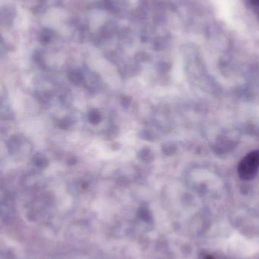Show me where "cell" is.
<instances>
[{
	"label": "cell",
	"mask_w": 259,
	"mask_h": 259,
	"mask_svg": "<svg viewBox=\"0 0 259 259\" xmlns=\"http://www.w3.org/2000/svg\"><path fill=\"white\" fill-rule=\"evenodd\" d=\"M34 162L38 168H45L48 165V159L44 156H40V155L35 156V157L34 158Z\"/></svg>",
	"instance_id": "obj_4"
},
{
	"label": "cell",
	"mask_w": 259,
	"mask_h": 259,
	"mask_svg": "<svg viewBox=\"0 0 259 259\" xmlns=\"http://www.w3.org/2000/svg\"><path fill=\"white\" fill-rule=\"evenodd\" d=\"M68 79L72 83L74 84H79L81 83L83 80V75L80 71H74L70 73L68 75Z\"/></svg>",
	"instance_id": "obj_3"
},
{
	"label": "cell",
	"mask_w": 259,
	"mask_h": 259,
	"mask_svg": "<svg viewBox=\"0 0 259 259\" xmlns=\"http://www.w3.org/2000/svg\"><path fill=\"white\" fill-rule=\"evenodd\" d=\"M148 149H142L138 153L139 159L142 161H147L148 159Z\"/></svg>",
	"instance_id": "obj_5"
},
{
	"label": "cell",
	"mask_w": 259,
	"mask_h": 259,
	"mask_svg": "<svg viewBox=\"0 0 259 259\" xmlns=\"http://www.w3.org/2000/svg\"><path fill=\"white\" fill-rule=\"evenodd\" d=\"M88 120L92 124H98L102 121V115L96 109L90 111L88 114Z\"/></svg>",
	"instance_id": "obj_2"
},
{
	"label": "cell",
	"mask_w": 259,
	"mask_h": 259,
	"mask_svg": "<svg viewBox=\"0 0 259 259\" xmlns=\"http://www.w3.org/2000/svg\"><path fill=\"white\" fill-rule=\"evenodd\" d=\"M259 169V150L247 154L240 162L237 168L238 175L242 181H250L257 175Z\"/></svg>",
	"instance_id": "obj_1"
},
{
	"label": "cell",
	"mask_w": 259,
	"mask_h": 259,
	"mask_svg": "<svg viewBox=\"0 0 259 259\" xmlns=\"http://www.w3.org/2000/svg\"><path fill=\"white\" fill-rule=\"evenodd\" d=\"M122 105L127 106V105H128L131 103V99H130V98L127 97V96H125V97L122 98Z\"/></svg>",
	"instance_id": "obj_6"
}]
</instances>
